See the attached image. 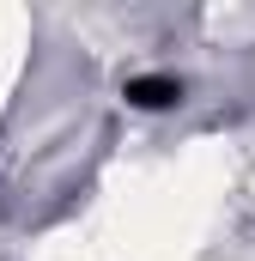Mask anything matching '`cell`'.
<instances>
[{
	"label": "cell",
	"mask_w": 255,
	"mask_h": 261,
	"mask_svg": "<svg viewBox=\"0 0 255 261\" xmlns=\"http://www.w3.org/2000/svg\"><path fill=\"white\" fill-rule=\"evenodd\" d=\"M122 103L134 116H170V110H183L189 103V79L183 73H128L122 79Z\"/></svg>",
	"instance_id": "cell-1"
}]
</instances>
